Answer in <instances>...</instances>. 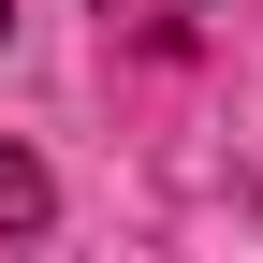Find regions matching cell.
I'll return each instance as SVG.
<instances>
[{
	"mask_svg": "<svg viewBox=\"0 0 263 263\" xmlns=\"http://www.w3.org/2000/svg\"><path fill=\"white\" fill-rule=\"evenodd\" d=\"M0 29H15V0H0Z\"/></svg>",
	"mask_w": 263,
	"mask_h": 263,
	"instance_id": "cell-2",
	"label": "cell"
},
{
	"mask_svg": "<svg viewBox=\"0 0 263 263\" xmlns=\"http://www.w3.org/2000/svg\"><path fill=\"white\" fill-rule=\"evenodd\" d=\"M44 219H59V176L15 146V132H0V234H44Z\"/></svg>",
	"mask_w": 263,
	"mask_h": 263,
	"instance_id": "cell-1",
	"label": "cell"
}]
</instances>
